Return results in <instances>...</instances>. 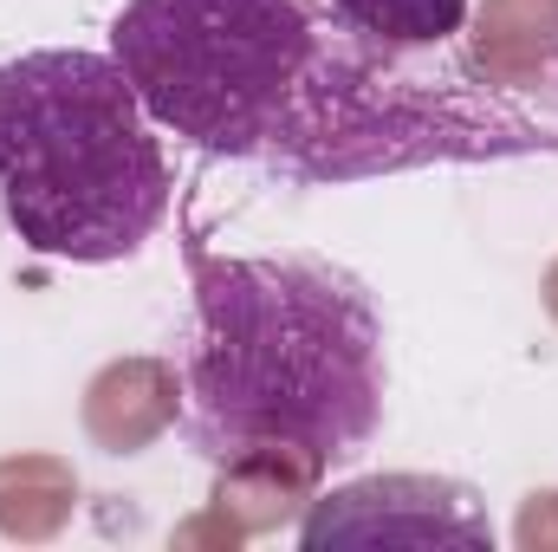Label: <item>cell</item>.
I'll use <instances>...</instances> for the list:
<instances>
[{
  "label": "cell",
  "instance_id": "6da1fadb",
  "mask_svg": "<svg viewBox=\"0 0 558 552\" xmlns=\"http://www.w3.org/2000/svg\"><path fill=\"white\" fill-rule=\"evenodd\" d=\"M111 59L162 137L292 189L558 156V124L448 46H377L331 0H124Z\"/></svg>",
  "mask_w": 558,
  "mask_h": 552
},
{
  "label": "cell",
  "instance_id": "7a4b0ae2",
  "mask_svg": "<svg viewBox=\"0 0 558 552\" xmlns=\"http://www.w3.org/2000/svg\"><path fill=\"white\" fill-rule=\"evenodd\" d=\"M189 254L182 435L202 461H357L390 410V338L371 286L318 254Z\"/></svg>",
  "mask_w": 558,
  "mask_h": 552
},
{
  "label": "cell",
  "instance_id": "3957f363",
  "mask_svg": "<svg viewBox=\"0 0 558 552\" xmlns=\"http://www.w3.org/2000/svg\"><path fill=\"white\" fill-rule=\"evenodd\" d=\"M169 149L111 52L0 59V228L65 267H118L169 221Z\"/></svg>",
  "mask_w": 558,
  "mask_h": 552
},
{
  "label": "cell",
  "instance_id": "277c9868",
  "mask_svg": "<svg viewBox=\"0 0 558 552\" xmlns=\"http://www.w3.org/2000/svg\"><path fill=\"white\" fill-rule=\"evenodd\" d=\"M305 547H494L474 488L441 475H377L331 488L305 527Z\"/></svg>",
  "mask_w": 558,
  "mask_h": 552
},
{
  "label": "cell",
  "instance_id": "5b68a950",
  "mask_svg": "<svg viewBox=\"0 0 558 552\" xmlns=\"http://www.w3.org/2000/svg\"><path fill=\"white\" fill-rule=\"evenodd\" d=\"M331 13L364 39L403 46V52L454 46V33L468 26V0H331Z\"/></svg>",
  "mask_w": 558,
  "mask_h": 552
}]
</instances>
